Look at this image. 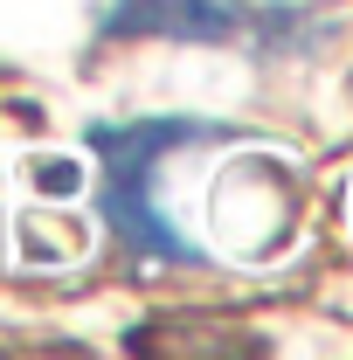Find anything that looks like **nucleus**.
Returning <instances> with one entry per match:
<instances>
[{
  "mask_svg": "<svg viewBox=\"0 0 353 360\" xmlns=\"http://www.w3.org/2000/svg\"><path fill=\"white\" fill-rule=\"evenodd\" d=\"M257 14L229 7V0H118L104 14V42H125V35H167V42H229L243 35Z\"/></svg>",
  "mask_w": 353,
  "mask_h": 360,
  "instance_id": "obj_2",
  "label": "nucleus"
},
{
  "mask_svg": "<svg viewBox=\"0 0 353 360\" xmlns=\"http://www.w3.org/2000/svg\"><path fill=\"white\" fill-rule=\"evenodd\" d=\"M194 139H215V125H194V118H139V125H90V153L104 167V222L111 236L146 257V264H187L194 243L180 236L167 215H160V194H153V174L174 146H194Z\"/></svg>",
  "mask_w": 353,
  "mask_h": 360,
  "instance_id": "obj_1",
  "label": "nucleus"
}]
</instances>
